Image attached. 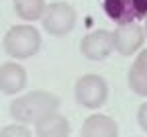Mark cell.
Wrapping results in <instances>:
<instances>
[{"label": "cell", "instance_id": "5", "mask_svg": "<svg viewBox=\"0 0 147 137\" xmlns=\"http://www.w3.org/2000/svg\"><path fill=\"white\" fill-rule=\"evenodd\" d=\"M102 8L117 25L137 23L147 14V0H102Z\"/></svg>", "mask_w": 147, "mask_h": 137}, {"label": "cell", "instance_id": "1", "mask_svg": "<svg viewBox=\"0 0 147 137\" xmlns=\"http://www.w3.org/2000/svg\"><path fill=\"white\" fill-rule=\"evenodd\" d=\"M59 109V98L47 90H33L10 102V117L18 123L35 125L39 119Z\"/></svg>", "mask_w": 147, "mask_h": 137}, {"label": "cell", "instance_id": "14", "mask_svg": "<svg viewBox=\"0 0 147 137\" xmlns=\"http://www.w3.org/2000/svg\"><path fill=\"white\" fill-rule=\"evenodd\" d=\"M139 72H143L145 76H147V49H143V51H139V55L135 57V64H133Z\"/></svg>", "mask_w": 147, "mask_h": 137}, {"label": "cell", "instance_id": "13", "mask_svg": "<svg viewBox=\"0 0 147 137\" xmlns=\"http://www.w3.org/2000/svg\"><path fill=\"white\" fill-rule=\"evenodd\" d=\"M0 137H33V131L29 129V125L14 121L12 125H6L0 129Z\"/></svg>", "mask_w": 147, "mask_h": 137}, {"label": "cell", "instance_id": "9", "mask_svg": "<svg viewBox=\"0 0 147 137\" xmlns=\"http://www.w3.org/2000/svg\"><path fill=\"white\" fill-rule=\"evenodd\" d=\"M80 137H119V125L108 115H90L82 123Z\"/></svg>", "mask_w": 147, "mask_h": 137}, {"label": "cell", "instance_id": "2", "mask_svg": "<svg viewBox=\"0 0 147 137\" xmlns=\"http://www.w3.org/2000/svg\"><path fill=\"white\" fill-rule=\"evenodd\" d=\"M2 45L12 60H29L41 49V33L29 23L14 25L6 31Z\"/></svg>", "mask_w": 147, "mask_h": 137}, {"label": "cell", "instance_id": "11", "mask_svg": "<svg viewBox=\"0 0 147 137\" xmlns=\"http://www.w3.org/2000/svg\"><path fill=\"white\" fill-rule=\"evenodd\" d=\"M45 8H47L45 0H14V12L25 23L41 21Z\"/></svg>", "mask_w": 147, "mask_h": 137}, {"label": "cell", "instance_id": "7", "mask_svg": "<svg viewBox=\"0 0 147 137\" xmlns=\"http://www.w3.org/2000/svg\"><path fill=\"white\" fill-rule=\"evenodd\" d=\"M115 51L121 55H133L145 43V29L139 23H121L115 31Z\"/></svg>", "mask_w": 147, "mask_h": 137}, {"label": "cell", "instance_id": "12", "mask_svg": "<svg viewBox=\"0 0 147 137\" xmlns=\"http://www.w3.org/2000/svg\"><path fill=\"white\" fill-rule=\"evenodd\" d=\"M127 82H129V88H131L135 94L147 96V76H145L143 72H139L135 66H131V70H129Z\"/></svg>", "mask_w": 147, "mask_h": 137}, {"label": "cell", "instance_id": "15", "mask_svg": "<svg viewBox=\"0 0 147 137\" xmlns=\"http://www.w3.org/2000/svg\"><path fill=\"white\" fill-rule=\"evenodd\" d=\"M137 121H139V127L147 133V102H143L137 111Z\"/></svg>", "mask_w": 147, "mask_h": 137}, {"label": "cell", "instance_id": "10", "mask_svg": "<svg viewBox=\"0 0 147 137\" xmlns=\"http://www.w3.org/2000/svg\"><path fill=\"white\" fill-rule=\"evenodd\" d=\"M35 135L37 137H69V123L63 115L55 111L35 123Z\"/></svg>", "mask_w": 147, "mask_h": 137}, {"label": "cell", "instance_id": "3", "mask_svg": "<svg viewBox=\"0 0 147 137\" xmlns=\"http://www.w3.org/2000/svg\"><path fill=\"white\" fill-rule=\"evenodd\" d=\"M76 8L67 2H51L47 4L43 16H41V23H43V29L53 35V37H63L67 35L74 25H76Z\"/></svg>", "mask_w": 147, "mask_h": 137}, {"label": "cell", "instance_id": "16", "mask_svg": "<svg viewBox=\"0 0 147 137\" xmlns=\"http://www.w3.org/2000/svg\"><path fill=\"white\" fill-rule=\"evenodd\" d=\"M143 29H145V37H147V14H145V25H143Z\"/></svg>", "mask_w": 147, "mask_h": 137}, {"label": "cell", "instance_id": "8", "mask_svg": "<svg viewBox=\"0 0 147 137\" xmlns=\"http://www.w3.org/2000/svg\"><path fill=\"white\" fill-rule=\"evenodd\" d=\"M27 86V70L16 62H6L0 66V92L12 96Z\"/></svg>", "mask_w": 147, "mask_h": 137}, {"label": "cell", "instance_id": "4", "mask_svg": "<svg viewBox=\"0 0 147 137\" xmlns=\"http://www.w3.org/2000/svg\"><path fill=\"white\" fill-rule=\"evenodd\" d=\"M108 98V84L98 74H86L76 82V100L86 109H100Z\"/></svg>", "mask_w": 147, "mask_h": 137}, {"label": "cell", "instance_id": "6", "mask_svg": "<svg viewBox=\"0 0 147 137\" xmlns=\"http://www.w3.org/2000/svg\"><path fill=\"white\" fill-rule=\"evenodd\" d=\"M80 51L90 62L106 60V57L115 51V35H113V31L98 29V31L88 33L82 39V43H80Z\"/></svg>", "mask_w": 147, "mask_h": 137}]
</instances>
